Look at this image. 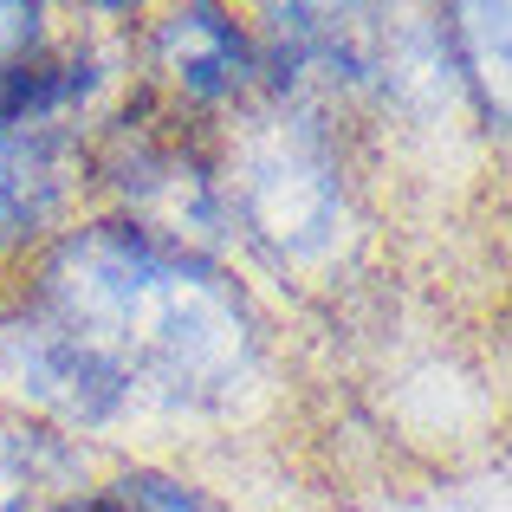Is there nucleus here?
Segmentation results:
<instances>
[{
  "mask_svg": "<svg viewBox=\"0 0 512 512\" xmlns=\"http://www.w3.org/2000/svg\"><path fill=\"white\" fill-rule=\"evenodd\" d=\"M78 65H0V240L26 234L65 188L59 117L85 98Z\"/></svg>",
  "mask_w": 512,
  "mask_h": 512,
  "instance_id": "nucleus-2",
  "label": "nucleus"
},
{
  "mask_svg": "<svg viewBox=\"0 0 512 512\" xmlns=\"http://www.w3.org/2000/svg\"><path fill=\"white\" fill-rule=\"evenodd\" d=\"M59 448L39 435H0V512H59L72 500L52 493L59 480Z\"/></svg>",
  "mask_w": 512,
  "mask_h": 512,
  "instance_id": "nucleus-5",
  "label": "nucleus"
},
{
  "mask_svg": "<svg viewBox=\"0 0 512 512\" xmlns=\"http://www.w3.org/2000/svg\"><path fill=\"white\" fill-rule=\"evenodd\" d=\"M240 188H247V208L260 221V234H273L279 247H312L338 221V182H331V163L312 150L305 130L253 143Z\"/></svg>",
  "mask_w": 512,
  "mask_h": 512,
  "instance_id": "nucleus-3",
  "label": "nucleus"
},
{
  "mask_svg": "<svg viewBox=\"0 0 512 512\" xmlns=\"http://www.w3.org/2000/svg\"><path fill=\"white\" fill-rule=\"evenodd\" d=\"M59 512H111V506H59Z\"/></svg>",
  "mask_w": 512,
  "mask_h": 512,
  "instance_id": "nucleus-8",
  "label": "nucleus"
},
{
  "mask_svg": "<svg viewBox=\"0 0 512 512\" xmlns=\"http://www.w3.org/2000/svg\"><path fill=\"white\" fill-rule=\"evenodd\" d=\"M111 512H221L214 500H201L195 487L182 480H163V474H124L111 487Z\"/></svg>",
  "mask_w": 512,
  "mask_h": 512,
  "instance_id": "nucleus-6",
  "label": "nucleus"
},
{
  "mask_svg": "<svg viewBox=\"0 0 512 512\" xmlns=\"http://www.w3.org/2000/svg\"><path fill=\"white\" fill-rule=\"evenodd\" d=\"M33 33H39V13H33V7H0V65L26 59Z\"/></svg>",
  "mask_w": 512,
  "mask_h": 512,
  "instance_id": "nucleus-7",
  "label": "nucleus"
},
{
  "mask_svg": "<svg viewBox=\"0 0 512 512\" xmlns=\"http://www.w3.org/2000/svg\"><path fill=\"white\" fill-rule=\"evenodd\" d=\"M163 52H169L175 78H182L195 98H234V91L247 85V72H253L247 39H240L214 7L175 13V20L163 26Z\"/></svg>",
  "mask_w": 512,
  "mask_h": 512,
  "instance_id": "nucleus-4",
  "label": "nucleus"
},
{
  "mask_svg": "<svg viewBox=\"0 0 512 512\" xmlns=\"http://www.w3.org/2000/svg\"><path fill=\"white\" fill-rule=\"evenodd\" d=\"M52 338L91 370L124 415L137 389L169 402H221L247 376L253 338L234 292L143 227H91L46 260L33 299Z\"/></svg>",
  "mask_w": 512,
  "mask_h": 512,
  "instance_id": "nucleus-1",
  "label": "nucleus"
}]
</instances>
